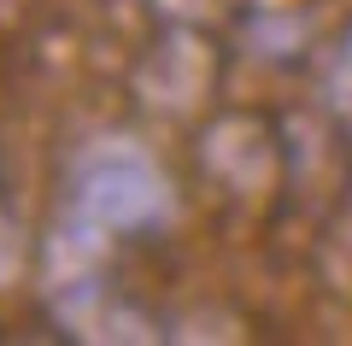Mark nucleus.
I'll return each mask as SVG.
<instances>
[{"mask_svg":"<svg viewBox=\"0 0 352 346\" xmlns=\"http://www.w3.org/2000/svg\"><path fill=\"white\" fill-rule=\"evenodd\" d=\"M59 211L106 235H153L176 217V188L135 136H88L65 159Z\"/></svg>","mask_w":352,"mask_h":346,"instance_id":"nucleus-1","label":"nucleus"},{"mask_svg":"<svg viewBox=\"0 0 352 346\" xmlns=\"http://www.w3.org/2000/svg\"><path fill=\"white\" fill-rule=\"evenodd\" d=\"M106 229L59 211L41 241V305L71 340H147V323L135 305L112 294L106 282Z\"/></svg>","mask_w":352,"mask_h":346,"instance_id":"nucleus-2","label":"nucleus"},{"mask_svg":"<svg viewBox=\"0 0 352 346\" xmlns=\"http://www.w3.org/2000/svg\"><path fill=\"white\" fill-rule=\"evenodd\" d=\"M323 106H329V118L352 136V24H346V36H340L335 47H329V59H323Z\"/></svg>","mask_w":352,"mask_h":346,"instance_id":"nucleus-3","label":"nucleus"},{"mask_svg":"<svg viewBox=\"0 0 352 346\" xmlns=\"http://www.w3.org/2000/svg\"><path fill=\"white\" fill-rule=\"evenodd\" d=\"M24 259H30V229L6 199H0V288H12L24 276Z\"/></svg>","mask_w":352,"mask_h":346,"instance_id":"nucleus-4","label":"nucleus"},{"mask_svg":"<svg viewBox=\"0 0 352 346\" xmlns=\"http://www.w3.org/2000/svg\"><path fill=\"white\" fill-rule=\"evenodd\" d=\"M212 6H217V0H153V12L170 18V24H200Z\"/></svg>","mask_w":352,"mask_h":346,"instance_id":"nucleus-5","label":"nucleus"}]
</instances>
